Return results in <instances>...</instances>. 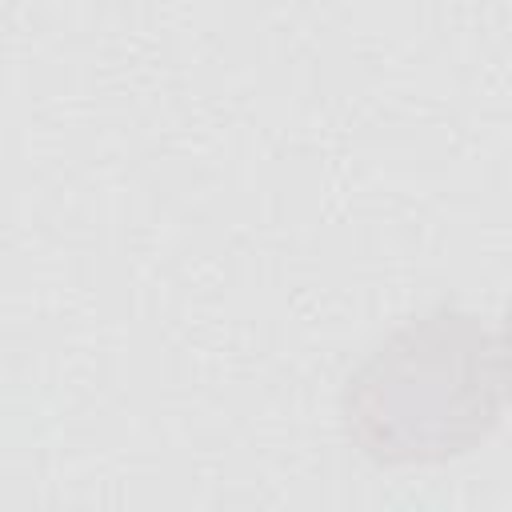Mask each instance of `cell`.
<instances>
[{
	"mask_svg": "<svg viewBox=\"0 0 512 512\" xmlns=\"http://www.w3.org/2000/svg\"><path fill=\"white\" fill-rule=\"evenodd\" d=\"M508 400L500 328L440 304L392 328L348 376V440L376 464H444L480 448Z\"/></svg>",
	"mask_w": 512,
	"mask_h": 512,
	"instance_id": "6da1fadb",
	"label": "cell"
}]
</instances>
